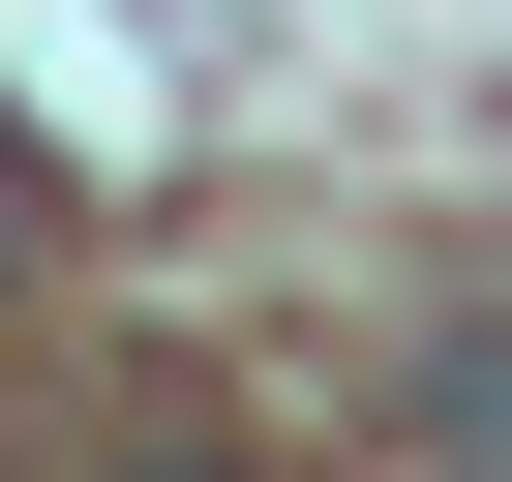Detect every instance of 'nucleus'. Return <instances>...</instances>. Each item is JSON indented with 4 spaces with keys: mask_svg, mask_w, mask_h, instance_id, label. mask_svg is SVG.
<instances>
[{
    "mask_svg": "<svg viewBox=\"0 0 512 482\" xmlns=\"http://www.w3.org/2000/svg\"><path fill=\"white\" fill-rule=\"evenodd\" d=\"M0 272H31V151H0Z\"/></svg>",
    "mask_w": 512,
    "mask_h": 482,
    "instance_id": "1",
    "label": "nucleus"
},
{
    "mask_svg": "<svg viewBox=\"0 0 512 482\" xmlns=\"http://www.w3.org/2000/svg\"><path fill=\"white\" fill-rule=\"evenodd\" d=\"M181 482H211V452H181Z\"/></svg>",
    "mask_w": 512,
    "mask_h": 482,
    "instance_id": "2",
    "label": "nucleus"
}]
</instances>
